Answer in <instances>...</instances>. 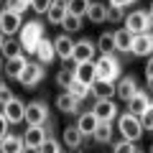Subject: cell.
<instances>
[{
	"mask_svg": "<svg viewBox=\"0 0 153 153\" xmlns=\"http://www.w3.org/2000/svg\"><path fill=\"white\" fill-rule=\"evenodd\" d=\"M3 64H5V59H3V56H0V71H3Z\"/></svg>",
	"mask_w": 153,
	"mask_h": 153,
	"instance_id": "cell-45",
	"label": "cell"
},
{
	"mask_svg": "<svg viewBox=\"0 0 153 153\" xmlns=\"http://www.w3.org/2000/svg\"><path fill=\"white\" fill-rule=\"evenodd\" d=\"M44 38V26L38 21H33V23H23L21 26V49L23 51H28V54H33V49H36V44Z\"/></svg>",
	"mask_w": 153,
	"mask_h": 153,
	"instance_id": "cell-2",
	"label": "cell"
},
{
	"mask_svg": "<svg viewBox=\"0 0 153 153\" xmlns=\"http://www.w3.org/2000/svg\"><path fill=\"white\" fill-rule=\"evenodd\" d=\"M74 82L84 84V87H89L94 82V64L92 61H87V64H74Z\"/></svg>",
	"mask_w": 153,
	"mask_h": 153,
	"instance_id": "cell-15",
	"label": "cell"
},
{
	"mask_svg": "<svg viewBox=\"0 0 153 153\" xmlns=\"http://www.w3.org/2000/svg\"><path fill=\"white\" fill-rule=\"evenodd\" d=\"M28 64V59L23 54H18V56H13V59H5V64H3V74H8L10 79H18L21 76V71H23V66Z\"/></svg>",
	"mask_w": 153,
	"mask_h": 153,
	"instance_id": "cell-17",
	"label": "cell"
},
{
	"mask_svg": "<svg viewBox=\"0 0 153 153\" xmlns=\"http://www.w3.org/2000/svg\"><path fill=\"white\" fill-rule=\"evenodd\" d=\"M123 21H125V31L130 33V36H138V33H148L153 16L148 10H133V13H125Z\"/></svg>",
	"mask_w": 153,
	"mask_h": 153,
	"instance_id": "cell-3",
	"label": "cell"
},
{
	"mask_svg": "<svg viewBox=\"0 0 153 153\" xmlns=\"http://www.w3.org/2000/svg\"><path fill=\"white\" fill-rule=\"evenodd\" d=\"M84 16L92 23H105L107 21V5H105V3H89V8H87Z\"/></svg>",
	"mask_w": 153,
	"mask_h": 153,
	"instance_id": "cell-24",
	"label": "cell"
},
{
	"mask_svg": "<svg viewBox=\"0 0 153 153\" xmlns=\"http://www.w3.org/2000/svg\"><path fill=\"white\" fill-rule=\"evenodd\" d=\"M56 107H59L61 112H66V115H74L76 110H79V102H76L69 92H61L59 97H56Z\"/></svg>",
	"mask_w": 153,
	"mask_h": 153,
	"instance_id": "cell-25",
	"label": "cell"
},
{
	"mask_svg": "<svg viewBox=\"0 0 153 153\" xmlns=\"http://www.w3.org/2000/svg\"><path fill=\"white\" fill-rule=\"evenodd\" d=\"M49 5H51V0H28V8L33 13H38V16H44L49 10Z\"/></svg>",
	"mask_w": 153,
	"mask_h": 153,
	"instance_id": "cell-36",
	"label": "cell"
},
{
	"mask_svg": "<svg viewBox=\"0 0 153 153\" xmlns=\"http://www.w3.org/2000/svg\"><path fill=\"white\" fill-rule=\"evenodd\" d=\"M135 0H110V5H115V8H128V5H133Z\"/></svg>",
	"mask_w": 153,
	"mask_h": 153,
	"instance_id": "cell-43",
	"label": "cell"
},
{
	"mask_svg": "<svg viewBox=\"0 0 153 153\" xmlns=\"http://www.w3.org/2000/svg\"><path fill=\"white\" fill-rule=\"evenodd\" d=\"M33 54H36L38 64H49V61L56 59V54H54V44H51L49 38H41V41L36 44V49H33Z\"/></svg>",
	"mask_w": 153,
	"mask_h": 153,
	"instance_id": "cell-16",
	"label": "cell"
},
{
	"mask_svg": "<svg viewBox=\"0 0 153 153\" xmlns=\"http://www.w3.org/2000/svg\"><path fill=\"white\" fill-rule=\"evenodd\" d=\"M21 153H41V151H38V148H26V146H23Z\"/></svg>",
	"mask_w": 153,
	"mask_h": 153,
	"instance_id": "cell-44",
	"label": "cell"
},
{
	"mask_svg": "<svg viewBox=\"0 0 153 153\" xmlns=\"http://www.w3.org/2000/svg\"><path fill=\"white\" fill-rule=\"evenodd\" d=\"M89 3H92V0H66V13H71V16H76V18H84Z\"/></svg>",
	"mask_w": 153,
	"mask_h": 153,
	"instance_id": "cell-28",
	"label": "cell"
},
{
	"mask_svg": "<svg viewBox=\"0 0 153 153\" xmlns=\"http://www.w3.org/2000/svg\"><path fill=\"white\" fill-rule=\"evenodd\" d=\"M94 59V44L82 38V41H74V49H71V61L74 64H87Z\"/></svg>",
	"mask_w": 153,
	"mask_h": 153,
	"instance_id": "cell-10",
	"label": "cell"
},
{
	"mask_svg": "<svg viewBox=\"0 0 153 153\" xmlns=\"http://www.w3.org/2000/svg\"><path fill=\"white\" fill-rule=\"evenodd\" d=\"M89 112L97 117V123H112L115 117H117V112H120V110H117V105H115L112 100H97V102L92 105V110H89Z\"/></svg>",
	"mask_w": 153,
	"mask_h": 153,
	"instance_id": "cell-6",
	"label": "cell"
},
{
	"mask_svg": "<svg viewBox=\"0 0 153 153\" xmlns=\"http://www.w3.org/2000/svg\"><path fill=\"white\" fill-rule=\"evenodd\" d=\"M59 26L64 28V31H66V36H69V33L82 31V18H76V16H71V13H66V16H64V21H61Z\"/></svg>",
	"mask_w": 153,
	"mask_h": 153,
	"instance_id": "cell-29",
	"label": "cell"
},
{
	"mask_svg": "<svg viewBox=\"0 0 153 153\" xmlns=\"http://www.w3.org/2000/svg\"><path fill=\"white\" fill-rule=\"evenodd\" d=\"M46 16H49L51 23H61V21H64V16H66V0H51Z\"/></svg>",
	"mask_w": 153,
	"mask_h": 153,
	"instance_id": "cell-23",
	"label": "cell"
},
{
	"mask_svg": "<svg viewBox=\"0 0 153 153\" xmlns=\"http://www.w3.org/2000/svg\"><path fill=\"white\" fill-rule=\"evenodd\" d=\"M71 49H74V41H71V36H66V33H61L54 41V54L59 56L61 61H71Z\"/></svg>",
	"mask_w": 153,
	"mask_h": 153,
	"instance_id": "cell-13",
	"label": "cell"
},
{
	"mask_svg": "<svg viewBox=\"0 0 153 153\" xmlns=\"http://www.w3.org/2000/svg\"><path fill=\"white\" fill-rule=\"evenodd\" d=\"M23 115H26V105H23L18 97L8 100V102L3 105V117L8 120V125H18V123H23Z\"/></svg>",
	"mask_w": 153,
	"mask_h": 153,
	"instance_id": "cell-9",
	"label": "cell"
},
{
	"mask_svg": "<svg viewBox=\"0 0 153 153\" xmlns=\"http://www.w3.org/2000/svg\"><path fill=\"white\" fill-rule=\"evenodd\" d=\"M44 64H38V61H28L26 66H23L21 76H18V82L23 84V87H36L41 79H44Z\"/></svg>",
	"mask_w": 153,
	"mask_h": 153,
	"instance_id": "cell-7",
	"label": "cell"
},
{
	"mask_svg": "<svg viewBox=\"0 0 153 153\" xmlns=\"http://www.w3.org/2000/svg\"><path fill=\"white\" fill-rule=\"evenodd\" d=\"M92 138L97 143H110V140H112V123H97Z\"/></svg>",
	"mask_w": 153,
	"mask_h": 153,
	"instance_id": "cell-26",
	"label": "cell"
},
{
	"mask_svg": "<svg viewBox=\"0 0 153 153\" xmlns=\"http://www.w3.org/2000/svg\"><path fill=\"white\" fill-rule=\"evenodd\" d=\"M38 151L41 153H61V146H59V140H54V138H46Z\"/></svg>",
	"mask_w": 153,
	"mask_h": 153,
	"instance_id": "cell-37",
	"label": "cell"
},
{
	"mask_svg": "<svg viewBox=\"0 0 153 153\" xmlns=\"http://www.w3.org/2000/svg\"><path fill=\"white\" fill-rule=\"evenodd\" d=\"M3 41H5V38H3V33H0V46H3Z\"/></svg>",
	"mask_w": 153,
	"mask_h": 153,
	"instance_id": "cell-46",
	"label": "cell"
},
{
	"mask_svg": "<svg viewBox=\"0 0 153 153\" xmlns=\"http://www.w3.org/2000/svg\"><path fill=\"white\" fill-rule=\"evenodd\" d=\"M71 82H74V69H69V66H61V69L56 71V84H59L61 89H66Z\"/></svg>",
	"mask_w": 153,
	"mask_h": 153,
	"instance_id": "cell-31",
	"label": "cell"
},
{
	"mask_svg": "<svg viewBox=\"0 0 153 153\" xmlns=\"http://www.w3.org/2000/svg\"><path fill=\"white\" fill-rule=\"evenodd\" d=\"M66 92H69L71 97L76 100V102H82V100L89 94V87H84V84H79V82H71L69 87H66Z\"/></svg>",
	"mask_w": 153,
	"mask_h": 153,
	"instance_id": "cell-33",
	"label": "cell"
},
{
	"mask_svg": "<svg viewBox=\"0 0 153 153\" xmlns=\"http://www.w3.org/2000/svg\"><path fill=\"white\" fill-rule=\"evenodd\" d=\"M97 49L102 51V54H112V51H115V41H112V31H105L102 36H100V41H97Z\"/></svg>",
	"mask_w": 153,
	"mask_h": 153,
	"instance_id": "cell-32",
	"label": "cell"
},
{
	"mask_svg": "<svg viewBox=\"0 0 153 153\" xmlns=\"http://www.w3.org/2000/svg\"><path fill=\"white\" fill-rule=\"evenodd\" d=\"M135 151H138L135 143H130V140H120L112 146V153H135Z\"/></svg>",
	"mask_w": 153,
	"mask_h": 153,
	"instance_id": "cell-38",
	"label": "cell"
},
{
	"mask_svg": "<svg viewBox=\"0 0 153 153\" xmlns=\"http://www.w3.org/2000/svg\"><path fill=\"white\" fill-rule=\"evenodd\" d=\"M138 123H140V128H143V133H148V130H153V107H148L146 112H140V115H138Z\"/></svg>",
	"mask_w": 153,
	"mask_h": 153,
	"instance_id": "cell-34",
	"label": "cell"
},
{
	"mask_svg": "<svg viewBox=\"0 0 153 153\" xmlns=\"http://www.w3.org/2000/svg\"><path fill=\"white\" fill-rule=\"evenodd\" d=\"M148 107H151V100H148V94H146V92H135L130 100H128V112L135 115V117H138L140 112H146Z\"/></svg>",
	"mask_w": 153,
	"mask_h": 153,
	"instance_id": "cell-19",
	"label": "cell"
},
{
	"mask_svg": "<svg viewBox=\"0 0 153 153\" xmlns=\"http://www.w3.org/2000/svg\"><path fill=\"white\" fill-rule=\"evenodd\" d=\"M89 92L94 94L97 100H112L115 94V82H105V79H94L89 84Z\"/></svg>",
	"mask_w": 153,
	"mask_h": 153,
	"instance_id": "cell-18",
	"label": "cell"
},
{
	"mask_svg": "<svg viewBox=\"0 0 153 153\" xmlns=\"http://www.w3.org/2000/svg\"><path fill=\"white\" fill-rule=\"evenodd\" d=\"M21 54V44L18 41H13V38H5L3 41V46H0V56H5V59H13V56Z\"/></svg>",
	"mask_w": 153,
	"mask_h": 153,
	"instance_id": "cell-30",
	"label": "cell"
},
{
	"mask_svg": "<svg viewBox=\"0 0 153 153\" xmlns=\"http://www.w3.org/2000/svg\"><path fill=\"white\" fill-rule=\"evenodd\" d=\"M135 92H138V82H135V76H123L120 82L115 84V94H117L120 100H125V102H128V100H130Z\"/></svg>",
	"mask_w": 153,
	"mask_h": 153,
	"instance_id": "cell-14",
	"label": "cell"
},
{
	"mask_svg": "<svg viewBox=\"0 0 153 153\" xmlns=\"http://www.w3.org/2000/svg\"><path fill=\"white\" fill-rule=\"evenodd\" d=\"M5 10L23 16V10H28V0H5Z\"/></svg>",
	"mask_w": 153,
	"mask_h": 153,
	"instance_id": "cell-35",
	"label": "cell"
},
{
	"mask_svg": "<svg viewBox=\"0 0 153 153\" xmlns=\"http://www.w3.org/2000/svg\"><path fill=\"white\" fill-rule=\"evenodd\" d=\"M112 41H115V51L130 54V41H133V36L125 31V28H120V31H112Z\"/></svg>",
	"mask_w": 153,
	"mask_h": 153,
	"instance_id": "cell-22",
	"label": "cell"
},
{
	"mask_svg": "<svg viewBox=\"0 0 153 153\" xmlns=\"http://www.w3.org/2000/svg\"><path fill=\"white\" fill-rule=\"evenodd\" d=\"M146 79H148V87H153V59L146 61Z\"/></svg>",
	"mask_w": 153,
	"mask_h": 153,
	"instance_id": "cell-41",
	"label": "cell"
},
{
	"mask_svg": "<svg viewBox=\"0 0 153 153\" xmlns=\"http://www.w3.org/2000/svg\"><path fill=\"white\" fill-rule=\"evenodd\" d=\"M23 120H26L28 125H46V123L51 120V117H49V107H46L44 102L26 105V115H23Z\"/></svg>",
	"mask_w": 153,
	"mask_h": 153,
	"instance_id": "cell-8",
	"label": "cell"
},
{
	"mask_svg": "<svg viewBox=\"0 0 153 153\" xmlns=\"http://www.w3.org/2000/svg\"><path fill=\"white\" fill-rule=\"evenodd\" d=\"M94 128H97V117L92 112H82L79 115V120H76V130L82 133V138H92Z\"/></svg>",
	"mask_w": 153,
	"mask_h": 153,
	"instance_id": "cell-20",
	"label": "cell"
},
{
	"mask_svg": "<svg viewBox=\"0 0 153 153\" xmlns=\"http://www.w3.org/2000/svg\"><path fill=\"white\" fill-rule=\"evenodd\" d=\"M51 125H54V120H49L46 125H28V130L23 133V146L26 148H41V143L49 138V130Z\"/></svg>",
	"mask_w": 153,
	"mask_h": 153,
	"instance_id": "cell-5",
	"label": "cell"
},
{
	"mask_svg": "<svg viewBox=\"0 0 153 153\" xmlns=\"http://www.w3.org/2000/svg\"><path fill=\"white\" fill-rule=\"evenodd\" d=\"M153 51V36L151 33H138L130 41V54L133 56H151Z\"/></svg>",
	"mask_w": 153,
	"mask_h": 153,
	"instance_id": "cell-12",
	"label": "cell"
},
{
	"mask_svg": "<svg viewBox=\"0 0 153 153\" xmlns=\"http://www.w3.org/2000/svg\"><path fill=\"white\" fill-rule=\"evenodd\" d=\"M8 100H13V92H10V87H8V84L0 82V105H5Z\"/></svg>",
	"mask_w": 153,
	"mask_h": 153,
	"instance_id": "cell-40",
	"label": "cell"
},
{
	"mask_svg": "<svg viewBox=\"0 0 153 153\" xmlns=\"http://www.w3.org/2000/svg\"><path fill=\"white\" fill-rule=\"evenodd\" d=\"M82 133L76 130V125H69V128H64V143H66V148H79L82 146Z\"/></svg>",
	"mask_w": 153,
	"mask_h": 153,
	"instance_id": "cell-27",
	"label": "cell"
},
{
	"mask_svg": "<svg viewBox=\"0 0 153 153\" xmlns=\"http://www.w3.org/2000/svg\"><path fill=\"white\" fill-rule=\"evenodd\" d=\"M5 135H8V120L3 117V112H0V140H3Z\"/></svg>",
	"mask_w": 153,
	"mask_h": 153,
	"instance_id": "cell-42",
	"label": "cell"
},
{
	"mask_svg": "<svg viewBox=\"0 0 153 153\" xmlns=\"http://www.w3.org/2000/svg\"><path fill=\"white\" fill-rule=\"evenodd\" d=\"M117 130H120L123 140H130V143H135L138 138L143 135V128H140V123H138V117L130 115V112H125V115L117 117Z\"/></svg>",
	"mask_w": 153,
	"mask_h": 153,
	"instance_id": "cell-4",
	"label": "cell"
},
{
	"mask_svg": "<svg viewBox=\"0 0 153 153\" xmlns=\"http://www.w3.org/2000/svg\"><path fill=\"white\" fill-rule=\"evenodd\" d=\"M21 26H23V21H21L18 13H10V10H5V8L0 10V33H3V36H13V33H18Z\"/></svg>",
	"mask_w": 153,
	"mask_h": 153,
	"instance_id": "cell-11",
	"label": "cell"
},
{
	"mask_svg": "<svg viewBox=\"0 0 153 153\" xmlns=\"http://www.w3.org/2000/svg\"><path fill=\"white\" fill-rule=\"evenodd\" d=\"M21 151H23V138L21 135H10L8 133L0 140V153H21Z\"/></svg>",
	"mask_w": 153,
	"mask_h": 153,
	"instance_id": "cell-21",
	"label": "cell"
},
{
	"mask_svg": "<svg viewBox=\"0 0 153 153\" xmlns=\"http://www.w3.org/2000/svg\"><path fill=\"white\" fill-rule=\"evenodd\" d=\"M94 64V79H105V82H115L120 76V61L112 54H102Z\"/></svg>",
	"mask_w": 153,
	"mask_h": 153,
	"instance_id": "cell-1",
	"label": "cell"
},
{
	"mask_svg": "<svg viewBox=\"0 0 153 153\" xmlns=\"http://www.w3.org/2000/svg\"><path fill=\"white\" fill-rule=\"evenodd\" d=\"M123 18H125L123 8H115V5H110V8H107V21H112V23H120Z\"/></svg>",
	"mask_w": 153,
	"mask_h": 153,
	"instance_id": "cell-39",
	"label": "cell"
}]
</instances>
